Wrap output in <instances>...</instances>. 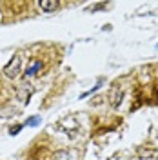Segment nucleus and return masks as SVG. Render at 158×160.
<instances>
[{
	"mask_svg": "<svg viewBox=\"0 0 158 160\" xmlns=\"http://www.w3.org/2000/svg\"><path fill=\"white\" fill-rule=\"evenodd\" d=\"M38 8L46 13H55L60 8V2H57V0H40Z\"/></svg>",
	"mask_w": 158,
	"mask_h": 160,
	"instance_id": "nucleus-3",
	"label": "nucleus"
},
{
	"mask_svg": "<svg viewBox=\"0 0 158 160\" xmlns=\"http://www.w3.org/2000/svg\"><path fill=\"white\" fill-rule=\"evenodd\" d=\"M42 69H44V62H42V60H38V58H33L29 64H27V68H26V71H24V75L29 78V77L38 75Z\"/></svg>",
	"mask_w": 158,
	"mask_h": 160,
	"instance_id": "nucleus-2",
	"label": "nucleus"
},
{
	"mask_svg": "<svg viewBox=\"0 0 158 160\" xmlns=\"http://www.w3.org/2000/svg\"><path fill=\"white\" fill-rule=\"evenodd\" d=\"M20 71H22V58H20V55H15L7 62V66L4 68V75L7 78H17L20 75Z\"/></svg>",
	"mask_w": 158,
	"mask_h": 160,
	"instance_id": "nucleus-1",
	"label": "nucleus"
},
{
	"mask_svg": "<svg viewBox=\"0 0 158 160\" xmlns=\"http://www.w3.org/2000/svg\"><path fill=\"white\" fill-rule=\"evenodd\" d=\"M67 158H71V155L67 151H60L58 155H57V160H67Z\"/></svg>",
	"mask_w": 158,
	"mask_h": 160,
	"instance_id": "nucleus-5",
	"label": "nucleus"
},
{
	"mask_svg": "<svg viewBox=\"0 0 158 160\" xmlns=\"http://www.w3.org/2000/svg\"><path fill=\"white\" fill-rule=\"evenodd\" d=\"M115 93H116V91H115ZM120 100H122V89H118V93H116V95L113 97L111 104H113V106H118V104H120Z\"/></svg>",
	"mask_w": 158,
	"mask_h": 160,
	"instance_id": "nucleus-4",
	"label": "nucleus"
},
{
	"mask_svg": "<svg viewBox=\"0 0 158 160\" xmlns=\"http://www.w3.org/2000/svg\"><path fill=\"white\" fill-rule=\"evenodd\" d=\"M27 124H29V126H35V124H38V118H31V120H27Z\"/></svg>",
	"mask_w": 158,
	"mask_h": 160,
	"instance_id": "nucleus-7",
	"label": "nucleus"
},
{
	"mask_svg": "<svg viewBox=\"0 0 158 160\" xmlns=\"http://www.w3.org/2000/svg\"><path fill=\"white\" fill-rule=\"evenodd\" d=\"M20 129H22V126H17V128H13V129H11V135H17Z\"/></svg>",
	"mask_w": 158,
	"mask_h": 160,
	"instance_id": "nucleus-6",
	"label": "nucleus"
}]
</instances>
